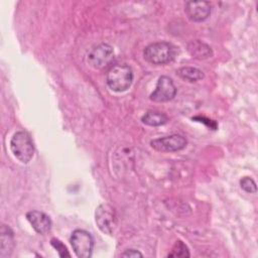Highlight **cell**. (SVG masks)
Listing matches in <instances>:
<instances>
[{"instance_id":"8fae6325","label":"cell","mask_w":258,"mask_h":258,"mask_svg":"<svg viewBox=\"0 0 258 258\" xmlns=\"http://www.w3.org/2000/svg\"><path fill=\"white\" fill-rule=\"evenodd\" d=\"M186 49L188 53L197 59H206L213 55V50L211 46L199 39L189 41L186 45Z\"/></svg>"},{"instance_id":"4fadbf2b","label":"cell","mask_w":258,"mask_h":258,"mask_svg":"<svg viewBox=\"0 0 258 258\" xmlns=\"http://www.w3.org/2000/svg\"><path fill=\"white\" fill-rule=\"evenodd\" d=\"M176 74L180 79L189 83H196L205 77L203 71L194 67H182L176 71Z\"/></svg>"},{"instance_id":"3957f363","label":"cell","mask_w":258,"mask_h":258,"mask_svg":"<svg viewBox=\"0 0 258 258\" xmlns=\"http://www.w3.org/2000/svg\"><path fill=\"white\" fill-rule=\"evenodd\" d=\"M10 149L21 163H28L33 157L34 145L26 131H17L10 140Z\"/></svg>"},{"instance_id":"2e32d148","label":"cell","mask_w":258,"mask_h":258,"mask_svg":"<svg viewBox=\"0 0 258 258\" xmlns=\"http://www.w3.org/2000/svg\"><path fill=\"white\" fill-rule=\"evenodd\" d=\"M241 188L248 194H255L257 190L256 182L249 176H244L240 179Z\"/></svg>"},{"instance_id":"7a4b0ae2","label":"cell","mask_w":258,"mask_h":258,"mask_svg":"<svg viewBox=\"0 0 258 258\" xmlns=\"http://www.w3.org/2000/svg\"><path fill=\"white\" fill-rule=\"evenodd\" d=\"M133 82V71L128 64L112 66L106 75V83L114 92H124Z\"/></svg>"},{"instance_id":"e0dca14e","label":"cell","mask_w":258,"mask_h":258,"mask_svg":"<svg viewBox=\"0 0 258 258\" xmlns=\"http://www.w3.org/2000/svg\"><path fill=\"white\" fill-rule=\"evenodd\" d=\"M50 244H51V246L57 251L59 257H70V256H71V254L69 253L67 247H66L58 239L52 238V239L50 240Z\"/></svg>"},{"instance_id":"9a60e30c","label":"cell","mask_w":258,"mask_h":258,"mask_svg":"<svg viewBox=\"0 0 258 258\" xmlns=\"http://www.w3.org/2000/svg\"><path fill=\"white\" fill-rule=\"evenodd\" d=\"M189 256H190V254H189L187 246L179 240L175 242L171 251L167 255V257H182V258L189 257Z\"/></svg>"},{"instance_id":"9c48e42d","label":"cell","mask_w":258,"mask_h":258,"mask_svg":"<svg viewBox=\"0 0 258 258\" xmlns=\"http://www.w3.org/2000/svg\"><path fill=\"white\" fill-rule=\"evenodd\" d=\"M212 5L208 1H187L184 12L187 18L194 22L205 21L211 14Z\"/></svg>"},{"instance_id":"ac0fdd59","label":"cell","mask_w":258,"mask_h":258,"mask_svg":"<svg viewBox=\"0 0 258 258\" xmlns=\"http://www.w3.org/2000/svg\"><path fill=\"white\" fill-rule=\"evenodd\" d=\"M122 257H142V253H140L138 250L135 249H127L125 252L121 254Z\"/></svg>"},{"instance_id":"5bb4252c","label":"cell","mask_w":258,"mask_h":258,"mask_svg":"<svg viewBox=\"0 0 258 258\" xmlns=\"http://www.w3.org/2000/svg\"><path fill=\"white\" fill-rule=\"evenodd\" d=\"M168 117L162 113L157 111H148L141 117V122L148 126H161L167 123Z\"/></svg>"},{"instance_id":"30bf717a","label":"cell","mask_w":258,"mask_h":258,"mask_svg":"<svg viewBox=\"0 0 258 258\" xmlns=\"http://www.w3.org/2000/svg\"><path fill=\"white\" fill-rule=\"evenodd\" d=\"M26 219L38 234L44 235L48 233L51 229L52 222L45 213L40 211H30L26 214Z\"/></svg>"},{"instance_id":"6da1fadb","label":"cell","mask_w":258,"mask_h":258,"mask_svg":"<svg viewBox=\"0 0 258 258\" xmlns=\"http://www.w3.org/2000/svg\"><path fill=\"white\" fill-rule=\"evenodd\" d=\"M176 47L167 41L153 42L143 50L144 58L152 64H165L174 59Z\"/></svg>"},{"instance_id":"277c9868","label":"cell","mask_w":258,"mask_h":258,"mask_svg":"<svg viewBox=\"0 0 258 258\" xmlns=\"http://www.w3.org/2000/svg\"><path fill=\"white\" fill-rule=\"evenodd\" d=\"M113 59L114 49L108 43H100L94 46L87 55L88 63L96 70H103L108 68Z\"/></svg>"},{"instance_id":"ba28073f","label":"cell","mask_w":258,"mask_h":258,"mask_svg":"<svg viewBox=\"0 0 258 258\" xmlns=\"http://www.w3.org/2000/svg\"><path fill=\"white\" fill-rule=\"evenodd\" d=\"M176 95V87L169 77H159L155 90L150 94L149 99L153 102L162 103L172 100Z\"/></svg>"},{"instance_id":"7c38bea8","label":"cell","mask_w":258,"mask_h":258,"mask_svg":"<svg viewBox=\"0 0 258 258\" xmlns=\"http://www.w3.org/2000/svg\"><path fill=\"white\" fill-rule=\"evenodd\" d=\"M14 247V235L12 230L6 226L2 225L1 227V251L0 257L6 258L9 257L12 253Z\"/></svg>"},{"instance_id":"8992f818","label":"cell","mask_w":258,"mask_h":258,"mask_svg":"<svg viewBox=\"0 0 258 258\" xmlns=\"http://www.w3.org/2000/svg\"><path fill=\"white\" fill-rule=\"evenodd\" d=\"M95 221L103 233L111 235L116 227V213L114 208L109 204H101L96 209Z\"/></svg>"},{"instance_id":"5b68a950","label":"cell","mask_w":258,"mask_h":258,"mask_svg":"<svg viewBox=\"0 0 258 258\" xmlns=\"http://www.w3.org/2000/svg\"><path fill=\"white\" fill-rule=\"evenodd\" d=\"M71 245L75 254L80 258H89L92 256L94 248V239L92 235L82 229L73 231L70 238Z\"/></svg>"},{"instance_id":"52a82bcc","label":"cell","mask_w":258,"mask_h":258,"mask_svg":"<svg viewBox=\"0 0 258 258\" xmlns=\"http://www.w3.org/2000/svg\"><path fill=\"white\" fill-rule=\"evenodd\" d=\"M186 139L179 134L159 137L150 141V146L160 152H175L186 146Z\"/></svg>"}]
</instances>
